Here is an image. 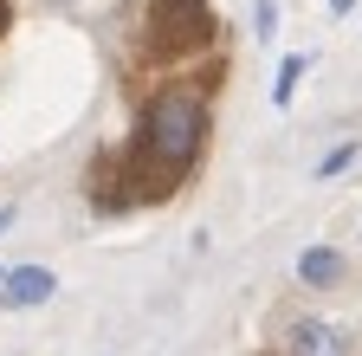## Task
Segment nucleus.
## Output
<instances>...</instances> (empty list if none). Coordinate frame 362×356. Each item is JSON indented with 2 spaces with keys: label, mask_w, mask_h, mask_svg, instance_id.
Masks as SVG:
<instances>
[{
  "label": "nucleus",
  "mask_w": 362,
  "mask_h": 356,
  "mask_svg": "<svg viewBox=\"0 0 362 356\" xmlns=\"http://www.w3.org/2000/svg\"><path fill=\"white\" fill-rule=\"evenodd\" d=\"M220 91V65L194 71L156 91L136 117L129 143L117 156H98V175H90V201L104 214H123V207H149V201H168L181 182L194 175L201 149H207V104Z\"/></svg>",
  "instance_id": "nucleus-1"
},
{
  "label": "nucleus",
  "mask_w": 362,
  "mask_h": 356,
  "mask_svg": "<svg viewBox=\"0 0 362 356\" xmlns=\"http://www.w3.org/2000/svg\"><path fill=\"white\" fill-rule=\"evenodd\" d=\"M214 7L207 0H149L143 20H136V65L149 71H168V65H188L214 46Z\"/></svg>",
  "instance_id": "nucleus-2"
},
{
  "label": "nucleus",
  "mask_w": 362,
  "mask_h": 356,
  "mask_svg": "<svg viewBox=\"0 0 362 356\" xmlns=\"http://www.w3.org/2000/svg\"><path fill=\"white\" fill-rule=\"evenodd\" d=\"M59 292V272L52 265H7V279H0V304L7 311H33Z\"/></svg>",
  "instance_id": "nucleus-3"
},
{
  "label": "nucleus",
  "mask_w": 362,
  "mask_h": 356,
  "mask_svg": "<svg viewBox=\"0 0 362 356\" xmlns=\"http://www.w3.org/2000/svg\"><path fill=\"white\" fill-rule=\"evenodd\" d=\"M291 356H349V331L330 318H298L291 324Z\"/></svg>",
  "instance_id": "nucleus-4"
},
{
  "label": "nucleus",
  "mask_w": 362,
  "mask_h": 356,
  "mask_svg": "<svg viewBox=\"0 0 362 356\" xmlns=\"http://www.w3.org/2000/svg\"><path fill=\"white\" fill-rule=\"evenodd\" d=\"M298 279H304L310 292L343 285V253H337V246H304V253H298Z\"/></svg>",
  "instance_id": "nucleus-5"
},
{
  "label": "nucleus",
  "mask_w": 362,
  "mask_h": 356,
  "mask_svg": "<svg viewBox=\"0 0 362 356\" xmlns=\"http://www.w3.org/2000/svg\"><path fill=\"white\" fill-rule=\"evenodd\" d=\"M304 52H285V65L279 71H272V104H279V110H291V98H298V84H304Z\"/></svg>",
  "instance_id": "nucleus-6"
},
{
  "label": "nucleus",
  "mask_w": 362,
  "mask_h": 356,
  "mask_svg": "<svg viewBox=\"0 0 362 356\" xmlns=\"http://www.w3.org/2000/svg\"><path fill=\"white\" fill-rule=\"evenodd\" d=\"M356 149H362V143H337V149H330L324 162H317V175H324V182H330V175H343V168L356 162Z\"/></svg>",
  "instance_id": "nucleus-7"
},
{
  "label": "nucleus",
  "mask_w": 362,
  "mask_h": 356,
  "mask_svg": "<svg viewBox=\"0 0 362 356\" xmlns=\"http://www.w3.org/2000/svg\"><path fill=\"white\" fill-rule=\"evenodd\" d=\"M252 13H259V20H252V33H259V39H272V26H279V0H259Z\"/></svg>",
  "instance_id": "nucleus-8"
},
{
  "label": "nucleus",
  "mask_w": 362,
  "mask_h": 356,
  "mask_svg": "<svg viewBox=\"0 0 362 356\" xmlns=\"http://www.w3.org/2000/svg\"><path fill=\"white\" fill-rule=\"evenodd\" d=\"M7 227H13V207H0V234H7Z\"/></svg>",
  "instance_id": "nucleus-9"
},
{
  "label": "nucleus",
  "mask_w": 362,
  "mask_h": 356,
  "mask_svg": "<svg viewBox=\"0 0 362 356\" xmlns=\"http://www.w3.org/2000/svg\"><path fill=\"white\" fill-rule=\"evenodd\" d=\"M7 20H13V7H7V0H0V33H7Z\"/></svg>",
  "instance_id": "nucleus-10"
},
{
  "label": "nucleus",
  "mask_w": 362,
  "mask_h": 356,
  "mask_svg": "<svg viewBox=\"0 0 362 356\" xmlns=\"http://www.w3.org/2000/svg\"><path fill=\"white\" fill-rule=\"evenodd\" d=\"M349 7H356V0H330V13H349Z\"/></svg>",
  "instance_id": "nucleus-11"
},
{
  "label": "nucleus",
  "mask_w": 362,
  "mask_h": 356,
  "mask_svg": "<svg viewBox=\"0 0 362 356\" xmlns=\"http://www.w3.org/2000/svg\"><path fill=\"white\" fill-rule=\"evenodd\" d=\"M0 279H7V265H0Z\"/></svg>",
  "instance_id": "nucleus-12"
}]
</instances>
